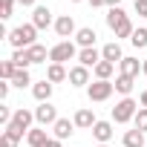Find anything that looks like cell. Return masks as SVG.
<instances>
[{
    "instance_id": "d6a6232c",
    "label": "cell",
    "mask_w": 147,
    "mask_h": 147,
    "mask_svg": "<svg viewBox=\"0 0 147 147\" xmlns=\"http://www.w3.org/2000/svg\"><path fill=\"white\" fill-rule=\"evenodd\" d=\"M9 84H12V81H6V84H0V98H6V95H9Z\"/></svg>"
},
{
    "instance_id": "ab89813d",
    "label": "cell",
    "mask_w": 147,
    "mask_h": 147,
    "mask_svg": "<svg viewBox=\"0 0 147 147\" xmlns=\"http://www.w3.org/2000/svg\"><path fill=\"white\" fill-rule=\"evenodd\" d=\"M69 3H81V0H69Z\"/></svg>"
},
{
    "instance_id": "e0dca14e",
    "label": "cell",
    "mask_w": 147,
    "mask_h": 147,
    "mask_svg": "<svg viewBox=\"0 0 147 147\" xmlns=\"http://www.w3.org/2000/svg\"><path fill=\"white\" fill-rule=\"evenodd\" d=\"M55 32H58L61 38H69L72 32H75V20H72L69 15H61V18L55 20Z\"/></svg>"
},
{
    "instance_id": "6da1fadb",
    "label": "cell",
    "mask_w": 147,
    "mask_h": 147,
    "mask_svg": "<svg viewBox=\"0 0 147 147\" xmlns=\"http://www.w3.org/2000/svg\"><path fill=\"white\" fill-rule=\"evenodd\" d=\"M38 26L35 23H23V26H15L12 32H9V43L15 46V49H29V46H35L38 40Z\"/></svg>"
},
{
    "instance_id": "cb8c5ba5",
    "label": "cell",
    "mask_w": 147,
    "mask_h": 147,
    "mask_svg": "<svg viewBox=\"0 0 147 147\" xmlns=\"http://www.w3.org/2000/svg\"><path fill=\"white\" fill-rule=\"evenodd\" d=\"M113 69H115V63H110V61H101V63H98L92 72H95V78H98V81H110Z\"/></svg>"
},
{
    "instance_id": "f546056e",
    "label": "cell",
    "mask_w": 147,
    "mask_h": 147,
    "mask_svg": "<svg viewBox=\"0 0 147 147\" xmlns=\"http://www.w3.org/2000/svg\"><path fill=\"white\" fill-rule=\"evenodd\" d=\"M133 124H136V130H141V133H147V107H138V113H136V118H133Z\"/></svg>"
},
{
    "instance_id": "ac0fdd59",
    "label": "cell",
    "mask_w": 147,
    "mask_h": 147,
    "mask_svg": "<svg viewBox=\"0 0 147 147\" xmlns=\"http://www.w3.org/2000/svg\"><path fill=\"white\" fill-rule=\"evenodd\" d=\"M72 121H75V127H81V130H92V127H95V115H92V110H78Z\"/></svg>"
},
{
    "instance_id": "836d02e7",
    "label": "cell",
    "mask_w": 147,
    "mask_h": 147,
    "mask_svg": "<svg viewBox=\"0 0 147 147\" xmlns=\"http://www.w3.org/2000/svg\"><path fill=\"white\" fill-rule=\"evenodd\" d=\"M18 3H20V6H32V9H35V6H38V0H18Z\"/></svg>"
},
{
    "instance_id": "4fadbf2b",
    "label": "cell",
    "mask_w": 147,
    "mask_h": 147,
    "mask_svg": "<svg viewBox=\"0 0 147 147\" xmlns=\"http://www.w3.org/2000/svg\"><path fill=\"white\" fill-rule=\"evenodd\" d=\"M92 136H95V141H98V144H107V141L113 138V124H110V121H95Z\"/></svg>"
},
{
    "instance_id": "e575fe53",
    "label": "cell",
    "mask_w": 147,
    "mask_h": 147,
    "mask_svg": "<svg viewBox=\"0 0 147 147\" xmlns=\"http://www.w3.org/2000/svg\"><path fill=\"white\" fill-rule=\"evenodd\" d=\"M87 3H90L92 9H98V6H107V3H104V0H87Z\"/></svg>"
},
{
    "instance_id": "484cf974",
    "label": "cell",
    "mask_w": 147,
    "mask_h": 147,
    "mask_svg": "<svg viewBox=\"0 0 147 147\" xmlns=\"http://www.w3.org/2000/svg\"><path fill=\"white\" fill-rule=\"evenodd\" d=\"M18 75V63L15 61H3V63H0V78H3V81H12Z\"/></svg>"
},
{
    "instance_id": "f1b7e54d",
    "label": "cell",
    "mask_w": 147,
    "mask_h": 147,
    "mask_svg": "<svg viewBox=\"0 0 147 147\" xmlns=\"http://www.w3.org/2000/svg\"><path fill=\"white\" fill-rule=\"evenodd\" d=\"M130 43H133L136 49H144V46H147V29H136L133 38H130Z\"/></svg>"
},
{
    "instance_id": "8992f818",
    "label": "cell",
    "mask_w": 147,
    "mask_h": 147,
    "mask_svg": "<svg viewBox=\"0 0 147 147\" xmlns=\"http://www.w3.org/2000/svg\"><path fill=\"white\" fill-rule=\"evenodd\" d=\"M23 138V130L20 127H15V124H9V127H3V136H0V147H18V141Z\"/></svg>"
},
{
    "instance_id": "d4e9b609",
    "label": "cell",
    "mask_w": 147,
    "mask_h": 147,
    "mask_svg": "<svg viewBox=\"0 0 147 147\" xmlns=\"http://www.w3.org/2000/svg\"><path fill=\"white\" fill-rule=\"evenodd\" d=\"M133 81H136V78H127V75H118V78H115V92H121V95L127 98V95L133 92Z\"/></svg>"
},
{
    "instance_id": "d6986e66",
    "label": "cell",
    "mask_w": 147,
    "mask_h": 147,
    "mask_svg": "<svg viewBox=\"0 0 147 147\" xmlns=\"http://www.w3.org/2000/svg\"><path fill=\"white\" fill-rule=\"evenodd\" d=\"M66 78H69V72L63 69V63H49V69H46V81L61 84V81H66Z\"/></svg>"
},
{
    "instance_id": "60d3db41",
    "label": "cell",
    "mask_w": 147,
    "mask_h": 147,
    "mask_svg": "<svg viewBox=\"0 0 147 147\" xmlns=\"http://www.w3.org/2000/svg\"><path fill=\"white\" fill-rule=\"evenodd\" d=\"M98 147H107V144H98Z\"/></svg>"
},
{
    "instance_id": "83f0119b",
    "label": "cell",
    "mask_w": 147,
    "mask_h": 147,
    "mask_svg": "<svg viewBox=\"0 0 147 147\" xmlns=\"http://www.w3.org/2000/svg\"><path fill=\"white\" fill-rule=\"evenodd\" d=\"M29 84H32L29 69H18V75L12 78V87H20V90H23V87H29Z\"/></svg>"
},
{
    "instance_id": "7402d4cb",
    "label": "cell",
    "mask_w": 147,
    "mask_h": 147,
    "mask_svg": "<svg viewBox=\"0 0 147 147\" xmlns=\"http://www.w3.org/2000/svg\"><path fill=\"white\" fill-rule=\"evenodd\" d=\"M118 66H121V75H127V78H136L138 72H141V63H138L136 58H124Z\"/></svg>"
},
{
    "instance_id": "ffe728a7",
    "label": "cell",
    "mask_w": 147,
    "mask_h": 147,
    "mask_svg": "<svg viewBox=\"0 0 147 147\" xmlns=\"http://www.w3.org/2000/svg\"><path fill=\"white\" fill-rule=\"evenodd\" d=\"M26 141H29V147H46V130L43 127H35V130H29L26 133Z\"/></svg>"
},
{
    "instance_id": "3957f363",
    "label": "cell",
    "mask_w": 147,
    "mask_h": 147,
    "mask_svg": "<svg viewBox=\"0 0 147 147\" xmlns=\"http://www.w3.org/2000/svg\"><path fill=\"white\" fill-rule=\"evenodd\" d=\"M78 52H75V43L72 40H61V43H55L52 49H49V61L52 63H66V61H72Z\"/></svg>"
},
{
    "instance_id": "ba28073f",
    "label": "cell",
    "mask_w": 147,
    "mask_h": 147,
    "mask_svg": "<svg viewBox=\"0 0 147 147\" xmlns=\"http://www.w3.org/2000/svg\"><path fill=\"white\" fill-rule=\"evenodd\" d=\"M52 130H55V138L63 141V138H69L72 133H75V121H69V118H58V121L52 124Z\"/></svg>"
},
{
    "instance_id": "277c9868",
    "label": "cell",
    "mask_w": 147,
    "mask_h": 147,
    "mask_svg": "<svg viewBox=\"0 0 147 147\" xmlns=\"http://www.w3.org/2000/svg\"><path fill=\"white\" fill-rule=\"evenodd\" d=\"M113 90H115L113 81H95V84L87 87V95H90V101H107L113 95Z\"/></svg>"
},
{
    "instance_id": "7c38bea8",
    "label": "cell",
    "mask_w": 147,
    "mask_h": 147,
    "mask_svg": "<svg viewBox=\"0 0 147 147\" xmlns=\"http://www.w3.org/2000/svg\"><path fill=\"white\" fill-rule=\"evenodd\" d=\"M32 121H35V113H29V110H23V107H20V110H15V115H12V124H15V127H20L23 133L32 127Z\"/></svg>"
},
{
    "instance_id": "5bb4252c",
    "label": "cell",
    "mask_w": 147,
    "mask_h": 147,
    "mask_svg": "<svg viewBox=\"0 0 147 147\" xmlns=\"http://www.w3.org/2000/svg\"><path fill=\"white\" fill-rule=\"evenodd\" d=\"M127 20H130V15H124V9H121V6H118V9H110V15H107V26H110L113 32H115V29H121Z\"/></svg>"
},
{
    "instance_id": "74e56055",
    "label": "cell",
    "mask_w": 147,
    "mask_h": 147,
    "mask_svg": "<svg viewBox=\"0 0 147 147\" xmlns=\"http://www.w3.org/2000/svg\"><path fill=\"white\" fill-rule=\"evenodd\" d=\"M141 107H147V92H141Z\"/></svg>"
},
{
    "instance_id": "44dd1931",
    "label": "cell",
    "mask_w": 147,
    "mask_h": 147,
    "mask_svg": "<svg viewBox=\"0 0 147 147\" xmlns=\"http://www.w3.org/2000/svg\"><path fill=\"white\" fill-rule=\"evenodd\" d=\"M144 144H147V138H144V133H141V130H136V127H133V130H127V133H124V147H144Z\"/></svg>"
},
{
    "instance_id": "52a82bcc",
    "label": "cell",
    "mask_w": 147,
    "mask_h": 147,
    "mask_svg": "<svg viewBox=\"0 0 147 147\" xmlns=\"http://www.w3.org/2000/svg\"><path fill=\"white\" fill-rule=\"evenodd\" d=\"M69 84H72V87H90V69L81 66V63L72 66V69H69Z\"/></svg>"
},
{
    "instance_id": "4dcf8cb0",
    "label": "cell",
    "mask_w": 147,
    "mask_h": 147,
    "mask_svg": "<svg viewBox=\"0 0 147 147\" xmlns=\"http://www.w3.org/2000/svg\"><path fill=\"white\" fill-rule=\"evenodd\" d=\"M12 12H15V0H0V18L9 20V18H12Z\"/></svg>"
},
{
    "instance_id": "7a4b0ae2",
    "label": "cell",
    "mask_w": 147,
    "mask_h": 147,
    "mask_svg": "<svg viewBox=\"0 0 147 147\" xmlns=\"http://www.w3.org/2000/svg\"><path fill=\"white\" fill-rule=\"evenodd\" d=\"M136 113H138V104L127 95V98H121V101L113 107V121H115V124H127V121L136 118Z\"/></svg>"
},
{
    "instance_id": "9a60e30c",
    "label": "cell",
    "mask_w": 147,
    "mask_h": 147,
    "mask_svg": "<svg viewBox=\"0 0 147 147\" xmlns=\"http://www.w3.org/2000/svg\"><path fill=\"white\" fill-rule=\"evenodd\" d=\"M75 40H78L81 49H92V46H95V29H90V26L78 29V32H75Z\"/></svg>"
},
{
    "instance_id": "d590c367",
    "label": "cell",
    "mask_w": 147,
    "mask_h": 147,
    "mask_svg": "<svg viewBox=\"0 0 147 147\" xmlns=\"http://www.w3.org/2000/svg\"><path fill=\"white\" fill-rule=\"evenodd\" d=\"M104 3H107L110 9H118V6H121V0H104Z\"/></svg>"
},
{
    "instance_id": "30bf717a",
    "label": "cell",
    "mask_w": 147,
    "mask_h": 147,
    "mask_svg": "<svg viewBox=\"0 0 147 147\" xmlns=\"http://www.w3.org/2000/svg\"><path fill=\"white\" fill-rule=\"evenodd\" d=\"M52 87H55V84L43 78V81H38V84H32V95H35V98H38L40 104H46V101L52 98Z\"/></svg>"
},
{
    "instance_id": "4316f807",
    "label": "cell",
    "mask_w": 147,
    "mask_h": 147,
    "mask_svg": "<svg viewBox=\"0 0 147 147\" xmlns=\"http://www.w3.org/2000/svg\"><path fill=\"white\" fill-rule=\"evenodd\" d=\"M12 61L18 63V69H29V66H32V61H29V52H26V49H15Z\"/></svg>"
},
{
    "instance_id": "8fae6325",
    "label": "cell",
    "mask_w": 147,
    "mask_h": 147,
    "mask_svg": "<svg viewBox=\"0 0 147 147\" xmlns=\"http://www.w3.org/2000/svg\"><path fill=\"white\" fill-rule=\"evenodd\" d=\"M32 23H35L38 29L52 26V12H49L46 6H35V12H32Z\"/></svg>"
},
{
    "instance_id": "603a6c76",
    "label": "cell",
    "mask_w": 147,
    "mask_h": 147,
    "mask_svg": "<svg viewBox=\"0 0 147 147\" xmlns=\"http://www.w3.org/2000/svg\"><path fill=\"white\" fill-rule=\"evenodd\" d=\"M26 52H29V61H32V63H43V61L49 58V52H46V46H40V43H35V46H29Z\"/></svg>"
},
{
    "instance_id": "8d00e7d4",
    "label": "cell",
    "mask_w": 147,
    "mask_h": 147,
    "mask_svg": "<svg viewBox=\"0 0 147 147\" xmlns=\"http://www.w3.org/2000/svg\"><path fill=\"white\" fill-rule=\"evenodd\" d=\"M46 147H63V144H61L58 138H49V141H46Z\"/></svg>"
},
{
    "instance_id": "1f68e13d",
    "label": "cell",
    "mask_w": 147,
    "mask_h": 147,
    "mask_svg": "<svg viewBox=\"0 0 147 147\" xmlns=\"http://www.w3.org/2000/svg\"><path fill=\"white\" fill-rule=\"evenodd\" d=\"M136 15L138 18H147V0H136Z\"/></svg>"
},
{
    "instance_id": "f35d334b",
    "label": "cell",
    "mask_w": 147,
    "mask_h": 147,
    "mask_svg": "<svg viewBox=\"0 0 147 147\" xmlns=\"http://www.w3.org/2000/svg\"><path fill=\"white\" fill-rule=\"evenodd\" d=\"M141 72H144V75H147V61H141Z\"/></svg>"
},
{
    "instance_id": "2e32d148",
    "label": "cell",
    "mask_w": 147,
    "mask_h": 147,
    "mask_svg": "<svg viewBox=\"0 0 147 147\" xmlns=\"http://www.w3.org/2000/svg\"><path fill=\"white\" fill-rule=\"evenodd\" d=\"M101 58H104V61H110V63H121V61H124V55H121V46H118V40L107 43V46L101 49Z\"/></svg>"
},
{
    "instance_id": "5b68a950",
    "label": "cell",
    "mask_w": 147,
    "mask_h": 147,
    "mask_svg": "<svg viewBox=\"0 0 147 147\" xmlns=\"http://www.w3.org/2000/svg\"><path fill=\"white\" fill-rule=\"evenodd\" d=\"M35 121L40 124V127H49V124H55L58 121V113H55V107L46 101V104H40V107H35Z\"/></svg>"
},
{
    "instance_id": "9c48e42d",
    "label": "cell",
    "mask_w": 147,
    "mask_h": 147,
    "mask_svg": "<svg viewBox=\"0 0 147 147\" xmlns=\"http://www.w3.org/2000/svg\"><path fill=\"white\" fill-rule=\"evenodd\" d=\"M78 61H81V66H87V69L92 66V69H95V66H98L104 58H101V52L92 46V49H81V52H78Z\"/></svg>"
}]
</instances>
